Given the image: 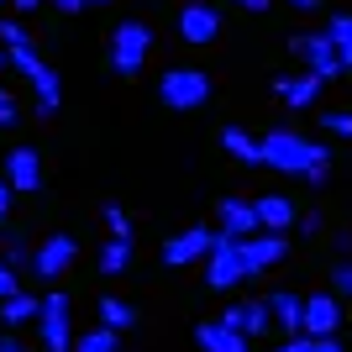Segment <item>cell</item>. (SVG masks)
Here are the masks:
<instances>
[{"instance_id": "obj_1", "label": "cell", "mask_w": 352, "mask_h": 352, "mask_svg": "<svg viewBox=\"0 0 352 352\" xmlns=\"http://www.w3.org/2000/svg\"><path fill=\"white\" fill-rule=\"evenodd\" d=\"M258 142H263V163L279 168V174L310 179V184H326V179H331V147L310 142V137L289 132V126H274V132L258 137Z\"/></svg>"}, {"instance_id": "obj_2", "label": "cell", "mask_w": 352, "mask_h": 352, "mask_svg": "<svg viewBox=\"0 0 352 352\" xmlns=\"http://www.w3.org/2000/svg\"><path fill=\"white\" fill-rule=\"evenodd\" d=\"M0 47H6V58H11L16 69L27 74V85L37 89V111L53 116L63 105V79L53 74V63H43V53L27 43V27H21V21H0Z\"/></svg>"}, {"instance_id": "obj_3", "label": "cell", "mask_w": 352, "mask_h": 352, "mask_svg": "<svg viewBox=\"0 0 352 352\" xmlns=\"http://www.w3.org/2000/svg\"><path fill=\"white\" fill-rule=\"evenodd\" d=\"M158 100L168 111H200L210 100V74L206 69H168L158 79Z\"/></svg>"}, {"instance_id": "obj_4", "label": "cell", "mask_w": 352, "mask_h": 352, "mask_svg": "<svg viewBox=\"0 0 352 352\" xmlns=\"http://www.w3.org/2000/svg\"><path fill=\"white\" fill-rule=\"evenodd\" d=\"M147 47H153L147 21H116V32H111V69L132 79V74L147 63Z\"/></svg>"}, {"instance_id": "obj_5", "label": "cell", "mask_w": 352, "mask_h": 352, "mask_svg": "<svg viewBox=\"0 0 352 352\" xmlns=\"http://www.w3.org/2000/svg\"><path fill=\"white\" fill-rule=\"evenodd\" d=\"M289 53L300 63H305L310 74H316V79H337V74H347L342 69V58H337V47H331V37H326V32H294L289 37Z\"/></svg>"}, {"instance_id": "obj_6", "label": "cell", "mask_w": 352, "mask_h": 352, "mask_svg": "<svg viewBox=\"0 0 352 352\" xmlns=\"http://www.w3.org/2000/svg\"><path fill=\"white\" fill-rule=\"evenodd\" d=\"M236 252H242V274L258 279V274H268L274 263H284V252H289V232H252V236L236 242Z\"/></svg>"}, {"instance_id": "obj_7", "label": "cell", "mask_w": 352, "mask_h": 352, "mask_svg": "<svg viewBox=\"0 0 352 352\" xmlns=\"http://www.w3.org/2000/svg\"><path fill=\"white\" fill-rule=\"evenodd\" d=\"M37 337H43V347L69 352V342H74V321H69V294H63V289L43 294V305H37Z\"/></svg>"}, {"instance_id": "obj_8", "label": "cell", "mask_w": 352, "mask_h": 352, "mask_svg": "<svg viewBox=\"0 0 352 352\" xmlns=\"http://www.w3.org/2000/svg\"><path fill=\"white\" fill-rule=\"evenodd\" d=\"M74 258H79V242H74L69 232H53L47 242H37V248H32V274L53 284V279H63V274L74 268Z\"/></svg>"}, {"instance_id": "obj_9", "label": "cell", "mask_w": 352, "mask_h": 352, "mask_svg": "<svg viewBox=\"0 0 352 352\" xmlns=\"http://www.w3.org/2000/svg\"><path fill=\"white\" fill-rule=\"evenodd\" d=\"M200 263H206V289H232V284L248 279V274H242V252H236V236H221V232H216V248H210Z\"/></svg>"}, {"instance_id": "obj_10", "label": "cell", "mask_w": 352, "mask_h": 352, "mask_svg": "<svg viewBox=\"0 0 352 352\" xmlns=\"http://www.w3.org/2000/svg\"><path fill=\"white\" fill-rule=\"evenodd\" d=\"M210 248H216V226H190V232H179L174 242H163V263L190 268V263H200Z\"/></svg>"}, {"instance_id": "obj_11", "label": "cell", "mask_w": 352, "mask_h": 352, "mask_svg": "<svg viewBox=\"0 0 352 352\" xmlns=\"http://www.w3.org/2000/svg\"><path fill=\"white\" fill-rule=\"evenodd\" d=\"M216 232L221 236H236V242L252 236V232H263V226H258V206L242 200V195H226V200L216 206Z\"/></svg>"}, {"instance_id": "obj_12", "label": "cell", "mask_w": 352, "mask_h": 352, "mask_svg": "<svg viewBox=\"0 0 352 352\" xmlns=\"http://www.w3.org/2000/svg\"><path fill=\"white\" fill-rule=\"evenodd\" d=\"M6 184H11L16 195L43 190V158H37V147H11V153H6Z\"/></svg>"}, {"instance_id": "obj_13", "label": "cell", "mask_w": 352, "mask_h": 352, "mask_svg": "<svg viewBox=\"0 0 352 352\" xmlns=\"http://www.w3.org/2000/svg\"><path fill=\"white\" fill-rule=\"evenodd\" d=\"M342 326V294H310L305 300V337H337Z\"/></svg>"}, {"instance_id": "obj_14", "label": "cell", "mask_w": 352, "mask_h": 352, "mask_svg": "<svg viewBox=\"0 0 352 352\" xmlns=\"http://www.w3.org/2000/svg\"><path fill=\"white\" fill-rule=\"evenodd\" d=\"M274 95H279L289 111H310V105L321 100V79H316L310 69H300V74H279V79H274Z\"/></svg>"}, {"instance_id": "obj_15", "label": "cell", "mask_w": 352, "mask_h": 352, "mask_svg": "<svg viewBox=\"0 0 352 352\" xmlns=\"http://www.w3.org/2000/svg\"><path fill=\"white\" fill-rule=\"evenodd\" d=\"M216 32H221V11H216V6L190 0V6L179 11V37H184V43H210Z\"/></svg>"}, {"instance_id": "obj_16", "label": "cell", "mask_w": 352, "mask_h": 352, "mask_svg": "<svg viewBox=\"0 0 352 352\" xmlns=\"http://www.w3.org/2000/svg\"><path fill=\"white\" fill-rule=\"evenodd\" d=\"M221 321L252 342V337H263L268 326H274V310H268V300H242V305H232L226 316H221Z\"/></svg>"}, {"instance_id": "obj_17", "label": "cell", "mask_w": 352, "mask_h": 352, "mask_svg": "<svg viewBox=\"0 0 352 352\" xmlns=\"http://www.w3.org/2000/svg\"><path fill=\"white\" fill-rule=\"evenodd\" d=\"M268 310H274V326H279L284 337H300V331H305V300H300V294H289V289L268 294Z\"/></svg>"}, {"instance_id": "obj_18", "label": "cell", "mask_w": 352, "mask_h": 352, "mask_svg": "<svg viewBox=\"0 0 352 352\" xmlns=\"http://www.w3.org/2000/svg\"><path fill=\"white\" fill-rule=\"evenodd\" d=\"M195 342H200V352H248V337L232 331L226 321H200L195 326Z\"/></svg>"}, {"instance_id": "obj_19", "label": "cell", "mask_w": 352, "mask_h": 352, "mask_svg": "<svg viewBox=\"0 0 352 352\" xmlns=\"http://www.w3.org/2000/svg\"><path fill=\"white\" fill-rule=\"evenodd\" d=\"M252 206H258V226H263V232H289V226H294L289 195H258Z\"/></svg>"}, {"instance_id": "obj_20", "label": "cell", "mask_w": 352, "mask_h": 352, "mask_svg": "<svg viewBox=\"0 0 352 352\" xmlns=\"http://www.w3.org/2000/svg\"><path fill=\"white\" fill-rule=\"evenodd\" d=\"M221 147H226L236 163H248V168H258V163H263V142H258L248 126H221Z\"/></svg>"}, {"instance_id": "obj_21", "label": "cell", "mask_w": 352, "mask_h": 352, "mask_svg": "<svg viewBox=\"0 0 352 352\" xmlns=\"http://www.w3.org/2000/svg\"><path fill=\"white\" fill-rule=\"evenodd\" d=\"M37 294H27V289H11L6 300H0V321L6 326H27V321H37Z\"/></svg>"}, {"instance_id": "obj_22", "label": "cell", "mask_w": 352, "mask_h": 352, "mask_svg": "<svg viewBox=\"0 0 352 352\" xmlns=\"http://www.w3.org/2000/svg\"><path fill=\"white\" fill-rule=\"evenodd\" d=\"M95 263H100V274H105V279L126 274V268H132V236H111V242L100 248V258H95Z\"/></svg>"}, {"instance_id": "obj_23", "label": "cell", "mask_w": 352, "mask_h": 352, "mask_svg": "<svg viewBox=\"0 0 352 352\" xmlns=\"http://www.w3.org/2000/svg\"><path fill=\"white\" fill-rule=\"evenodd\" d=\"M321 32L331 37V47H337V58H342V69H352V16H331Z\"/></svg>"}, {"instance_id": "obj_24", "label": "cell", "mask_w": 352, "mask_h": 352, "mask_svg": "<svg viewBox=\"0 0 352 352\" xmlns=\"http://www.w3.org/2000/svg\"><path fill=\"white\" fill-rule=\"evenodd\" d=\"M132 321H137V310L126 305V300H116V294H105V300H100V326H111V331H126Z\"/></svg>"}, {"instance_id": "obj_25", "label": "cell", "mask_w": 352, "mask_h": 352, "mask_svg": "<svg viewBox=\"0 0 352 352\" xmlns=\"http://www.w3.org/2000/svg\"><path fill=\"white\" fill-rule=\"evenodd\" d=\"M74 352H116V331H111V326H95V331H85V337L74 342Z\"/></svg>"}, {"instance_id": "obj_26", "label": "cell", "mask_w": 352, "mask_h": 352, "mask_svg": "<svg viewBox=\"0 0 352 352\" xmlns=\"http://www.w3.org/2000/svg\"><path fill=\"white\" fill-rule=\"evenodd\" d=\"M100 216H105V232H111V236H132V216H126V210H121L116 200H105V206H100Z\"/></svg>"}, {"instance_id": "obj_27", "label": "cell", "mask_w": 352, "mask_h": 352, "mask_svg": "<svg viewBox=\"0 0 352 352\" xmlns=\"http://www.w3.org/2000/svg\"><path fill=\"white\" fill-rule=\"evenodd\" d=\"M0 258H6V263H11V268H32V248H27V242H21V236H11V242L0 248Z\"/></svg>"}, {"instance_id": "obj_28", "label": "cell", "mask_w": 352, "mask_h": 352, "mask_svg": "<svg viewBox=\"0 0 352 352\" xmlns=\"http://www.w3.org/2000/svg\"><path fill=\"white\" fill-rule=\"evenodd\" d=\"M321 126H326V137H352V111H326Z\"/></svg>"}, {"instance_id": "obj_29", "label": "cell", "mask_w": 352, "mask_h": 352, "mask_svg": "<svg viewBox=\"0 0 352 352\" xmlns=\"http://www.w3.org/2000/svg\"><path fill=\"white\" fill-rule=\"evenodd\" d=\"M331 289H337L342 300H352V258H347V263H337V268H331Z\"/></svg>"}, {"instance_id": "obj_30", "label": "cell", "mask_w": 352, "mask_h": 352, "mask_svg": "<svg viewBox=\"0 0 352 352\" xmlns=\"http://www.w3.org/2000/svg\"><path fill=\"white\" fill-rule=\"evenodd\" d=\"M11 289H21V279H16V268L6 263V258H0V300H6Z\"/></svg>"}, {"instance_id": "obj_31", "label": "cell", "mask_w": 352, "mask_h": 352, "mask_svg": "<svg viewBox=\"0 0 352 352\" xmlns=\"http://www.w3.org/2000/svg\"><path fill=\"white\" fill-rule=\"evenodd\" d=\"M294 226H300L305 236H316V232L326 226V221H321V210H305V216H294Z\"/></svg>"}, {"instance_id": "obj_32", "label": "cell", "mask_w": 352, "mask_h": 352, "mask_svg": "<svg viewBox=\"0 0 352 352\" xmlns=\"http://www.w3.org/2000/svg\"><path fill=\"white\" fill-rule=\"evenodd\" d=\"M0 126H16V100L0 89Z\"/></svg>"}, {"instance_id": "obj_33", "label": "cell", "mask_w": 352, "mask_h": 352, "mask_svg": "<svg viewBox=\"0 0 352 352\" xmlns=\"http://www.w3.org/2000/svg\"><path fill=\"white\" fill-rule=\"evenodd\" d=\"M274 352H310V337H305V331H300V337H284Z\"/></svg>"}, {"instance_id": "obj_34", "label": "cell", "mask_w": 352, "mask_h": 352, "mask_svg": "<svg viewBox=\"0 0 352 352\" xmlns=\"http://www.w3.org/2000/svg\"><path fill=\"white\" fill-rule=\"evenodd\" d=\"M310 352H347L337 337H310Z\"/></svg>"}, {"instance_id": "obj_35", "label": "cell", "mask_w": 352, "mask_h": 352, "mask_svg": "<svg viewBox=\"0 0 352 352\" xmlns=\"http://www.w3.org/2000/svg\"><path fill=\"white\" fill-rule=\"evenodd\" d=\"M11 195H16V190H11V184H6V179H0V221L11 216Z\"/></svg>"}, {"instance_id": "obj_36", "label": "cell", "mask_w": 352, "mask_h": 352, "mask_svg": "<svg viewBox=\"0 0 352 352\" xmlns=\"http://www.w3.org/2000/svg\"><path fill=\"white\" fill-rule=\"evenodd\" d=\"M0 352H27V342H16L11 331H6V337H0Z\"/></svg>"}, {"instance_id": "obj_37", "label": "cell", "mask_w": 352, "mask_h": 352, "mask_svg": "<svg viewBox=\"0 0 352 352\" xmlns=\"http://www.w3.org/2000/svg\"><path fill=\"white\" fill-rule=\"evenodd\" d=\"M236 6H242V11H268L274 0H236Z\"/></svg>"}, {"instance_id": "obj_38", "label": "cell", "mask_w": 352, "mask_h": 352, "mask_svg": "<svg viewBox=\"0 0 352 352\" xmlns=\"http://www.w3.org/2000/svg\"><path fill=\"white\" fill-rule=\"evenodd\" d=\"M53 6H58V11H85L89 0H53Z\"/></svg>"}, {"instance_id": "obj_39", "label": "cell", "mask_w": 352, "mask_h": 352, "mask_svg": "<svg viewBox=\"0 0 352 352\" xmlns=\"http://www.w3.org/2000/svg\"><path fill=\"white\" fill-rule=\"evenodd\" d=\"M284 6H294V11H316L321 0H284Z\"/></svg>"}, {"instance_id": "obj_40", "label": "cell", "mask_w": 352, "mask_h": 352, "mask_svg": "<svg viewBox=\"0 0 352 352\" xmlns=\"http://www.w3.org/2000/svg\"><path fill=\"white\" fill-rule=\"evenodd\" d=\"M16 11H37V6H43V0H11Z\"/></svg>"}, {"instance_id": "obj_41", "label": "cell", "mask_w": 352, "mask_h": 352, "mask_svg": "<svg viewBox=\"0 0 352 352\" xmlns=\"http://www.w3.org/2000/svg\"><path fill=\"white\" fill-rule=\"evenodd\" d=\"M6 63H11V58H6V47H0V69H6Z\"/></svg>"}, {"instance_id": "obj_42", "label": "cell", "mask_w": 352, "mask_h": 352, "mask_svg": "<svg viewBox=\"0 0 352 352\" xmlns=\"http://www.w3.org/2000/svg\"><path fill=\"white\" fill-rule=\"evenodd\" d=\"M89 6H105V0H89Z\"/></svg>"}, {"instance_id": "obj_43", "label": "cell", "mask_w": 352, "mask_h": 352, "mask_svg": "<svg viewBox=\"0 0 352 352\" xmlns=\"http://www.w3.org/2000/svg\"><path fill=\"white\" fill-rule=\"evenodd\" d=\"M43 352H58V347H43Z\"/></svg>"}]
</instances>
